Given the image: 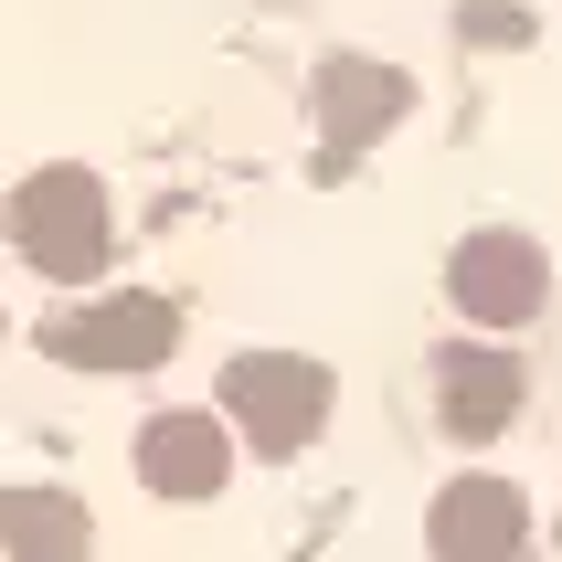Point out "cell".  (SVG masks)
Instances as JSON below:
<instances>
[{
  "label": "cell",
  "mask_w": 562,
  "mask_h": 562,
  "mask_svg": "<svg viewBox=\"0 0 562 562\" xmlns=\"http://www.w3.org/2000/svg\"><path fill=\"white\" fill-rule=\"evenodd\" d=\"M509 414H520V361L509 350H477V340L436 350V425L457 446H488Z\"/></svg>",
  "instance_id": "6"
},
{
  "label": "cell",
  "mask_w": 562,
  "mask_h": 562,
  "mask_svg": "<svg viewBox=\"0 0 562 562\" xmlns=\"http://www.w3.org/2000/svg\"><path fill=\"white\" fill-rule=\"evenodd\" d=\"M106 181L95 170H32L22 191H11V245H22V266H43L54 286L95 277L106 266Z\"/></svg>",
  "instance_id": "1"
},
{
  "label": "cell",
  "mask_w": 562,
  "mask_h": 562,
  "mask_svg": "<svg viewBox=\"0 0 562 562\" xmlns=\"http://www.w3.org/2000/svg\"><path fill=\"white\" fill-rule=\"evenodd\" d=\"M520 541H531V499L509 477H457L425 509V552L436 562H520Z\"/></svg>",
  "instance_id": "5"
},
{
  "label": "cell",
  "mask_w": 562,
  "mask_h": 562,
  "mask_svg": "<svg viewBox=\"0 0 562 562\" xmlns=\"http://www.w3.org/2000/svg\"><path fill=\"white\" fill-rule=\"evenodd\" d=\"M393 117H414V75L372 54H329L318 64V127H329V149H372Z\"/></svg>",
  "instance_id": "7"
},
{
  "label": "cell",
  "mask_w": 562,
  "mask_h": 562,
  "mask_svg": "<svg viewBox=\"0 0 562 562\" xmlns=\"http://www.w3.org/2000/svg\"><path fill=\"white\" fill-rule=\"evenodd\" d=\"M0 541L11 562H86V509L64 488H0Z\"/></svg>",
  "instance_id": "9"
},
{
  "label": "cell",
  "mask_w": 562,
  "mask_h": 562,
  "mask_svg": "<svg viewBox=\"0 0 562 562\" xmlns=\"http://www.w3.org/2000/svg\"><path fill=\"white\" fill-rule=\"evenodd\" d=\"M446 286H457L468 318L520 329V318H541V297H552V266H541L531 234H468V245L446 255Z\"/></svg>",
  "instance_id": "4"
},
{
  "label": "cell",
  "mask_w": 562,
  "mask_h": 562,
  "mask_svg": "<svg viewBox=\"0 0 562 562\" xmlns=\"http://www.w3.org/2000/svg\"><path fill=\"white\" fill-rule=\"evenodd\" d=\"M170 340H181L170 297H95V308L43 329V350L54 361H86V372H149V361H170Z\"/></svg>",
  "instance_id": "3"
},
{
  "label": "cell",
  "mask_w": 562,
  "mask_h": 562,
  "mask_svg": "<svg viewBox=\"0 0 562 562\" xmlns=\"http://www.w3.org/2000/svg\"><path fill=\"white\" fill-rule=\"evenodd\" d=\"M223 414H234L266 457H297V446L329 425V372L297 361V350H245V361L223 372Z\"/></svg>",
  "instance_id": "2"
},
{
  "label": "cell",
  "mask_w": 562,
  "mask_h": 562,
  "mask_svg": "<svg viewBox=\"0 0 562 562\" xmlns=\"http://www.w3.org/2000/svg\"><path fill=\"white\" fill-rule=\"evenodd\" d=\"M138 477H149L159 499H213L223 477H234V436H223L213 414H149Z\"/></svg>",
  "instance_id": "8"
}]
</instances>
